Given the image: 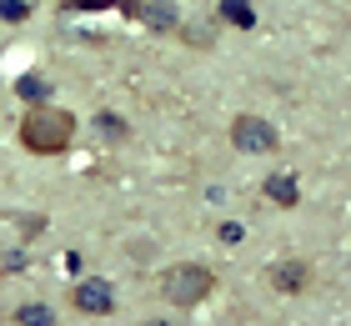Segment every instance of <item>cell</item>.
I'll return each instance as SVG.
<instances>
[{
    "label": "cell",
    "mask_w": 351,
    "mask_h": 326,
    "mask_svg": "<svg viewBox=\"0 0 351 326\" xmlns=\"http://www.w3.org/2000/svg\"><path fill=\"white\" fill-rule=\"evenodd\" d=\"M71 141H75V116H71V110H60V106H36V110H25V121H21V145H25V151H36V156H60Z\"/></svg>",
    "instance_id": "obj_1"
},
{
    "label": "cell",
    "mask_w": 351,
    "mask_h": 326,
    "mask_svg": "<svg viewBox=\"0 0 351 326\" xmlns=\"http://www.w3.org/2000/svg\"><path fill=\"white\" fill-rule=\"evenodd\" d=\"M216 291V276H211V266H196V261H186V266H171L166 276H161V296L171 301V306H196V301H206Z\"/></svg>",
    "instance_id": "obj_2"
},
{
    "label": "cell",
    "mask_w": 351,
    "mask_h": 326,
    "mask_svg": "<svg viewBox=\"0 0 351 326\" xmlns=\"http://www.w3.org/2000/svg\"><path fill=\"white\" fill-rule=\"evenodd\" d=\"M231 145L236 151H246V156H266V151H276L281 136H276V126H271L266 116H236L231 121Z\"/></svg>",
    "instance_id": "obj_3"
},
{
    "label": "cell",
    "mask_w": 351,
    "mask_h": 326,
    "mask_svg": "<svg viewBox=\"0 0 351 326\" xmlns=\"http://www.w3.org/2000/svg\"><path fill=\"white\" fill-rule=\"evenodd\" d=\"M71 306L86 312V316H110V312H116V286L101 281V276H86V281H75Z\"/></svg>",
    "instance_id": "obj_4"
},
{
    "label": "cell",
    "mask_w": 351,
    "mask_h": 326,
    "mask_svg": "<svg viewBox=\"0 0 351 326\" xmlns=\"http://www.w3.org/2000/svg\"><path fill=\"white\" fill-rule=\"evenodd\" d=\"M261 191H266V201H276V206H296V201H301L296 176H286V171H271L266 181H261Z\"/></svg>",
    "instance_id": "obj_5"
},
{
    "label": "cell",
    "mask_w": 351,
    "mask_h": 326,
    "mask_svg": "<svg viewBox=\"0 0 351 326\" xmlns=\"http://www.w3.org/2000/svg\"><path fill=\"white\" fill-rule=\"evenodd\" d=\"M136 15H141V21H146L151 30H171L176 21H181L171 0H146V5H136Z\"/></svg>",
    "instance_id": "obj_6"
},
{
    "label": "cell",
    "mask_w": 351,
    "mask_h": 326,
    "mask_svg": "<svg viewBox=\"0 0 351 326\" xmlns=\"http://www.w3.org/2000/svg\"><path fill=\"white\" fill-rule=\"evenodd\" d=\"M15 95H21V101H36V106H45V101H51V80H45L40 71H25L21 80H15Z\"/></svg>",
    "instance_id": "obj_7"
},
{
    "label": "cell",
    "mask_w": 351,
    "mask_h": 326,
    "mask_svg": "<svg viewBox=\"0 0 351 326\" xmlns=\"http://www.w3.org/2000/svg\"><path fill=\"white\" fill-rule=\"evenodd\" d=\"M271 276H276V286H281V291H291V296H296V291H306V281H311V271L301 266V261H281V266L271 271Z\"/></svg>",
    "instance_id": "obj_8"
},
{
    "label": "cell",
    "mask_w": 351,
    "mask_h": 326,
    "mask_svg": "<svg viewBox=\"0 0 351 326\" xmlns=\"http://www.w3.org/2000/svg\"><path fill=\"white\" fill-rule=\"evenodd\" d=\"M221 21L236 25V30H251L256 25V10H251L246 0H221Z\"/></svg>",
    "instance_id": "obj_9"
},
{
    "label": "cell",
    "mask_w": 351,
    "mask_h": 326,
    "mask_svg": "<svg viewBox=\"0 0 351 326\" xmlns=\"http://www.w3.org/2000/svg\"><path fill=\"white\" fill-rule=\"evenodd\" d=\"M15 321H21V326H56V312H51V306H40V301H30V306L15 312Z\"/></svg>",
    "instance_id": "obj_10"
},
{
    "label": "cell",
    "mask_w": 351,
    "mask_h": 326,
    "mask_svg": "<svg viewBox=\"0 0 351 326\" xmlns=\"http://www.w3.org/2000/svg\"><path fill=\"white\" fill-rule=\"evenodd\" d=\"M95 126H101V136L125 141V126H121V116H110V110H101V116H95Z\"/></svg>",
    "instance_id": "obj_11"
},
{
    "label": "cell",
    "mask_w": 351,
    "mask_h": 326,
    "mask_svg": "<svg viewBox=\"0 0 351 326\" xmlns=\"http://www.w3.org/2000/svg\"><path fill=\"white\" fill-rule=\"evenodd\" d=\"M30 15V0H0V21H25Z\"/></svg>",
    "instance_id": "obj_12"
},
{
    "label": "cell",
    "mask_w": 351,
    "mask_h": 326,
    "mask_svg": "<svg viewBox=\"0 0 351 326\" xmlns=\"http://www.w3.org/2000/svg\"><path fill=\"white\" fill-rule=\"evenodd\" d=\"M221 241H226V246H236V241H241V226H236V221L221 226Z\"/></svg>",
    "instance_id": "obj_13"
},
{
    "label": "cell",
    "mask_w": 351,
    "mask_h": 326,
    "mask_svg": "<svg viewBox=\"0 0 351 326\" xmlns=\"http://www.w3.org/2000/svg\"><path fill=\"white\" fill-rule=\"evenodd\" d=\"M71 10H106V0H66Z\"/></svg>",
    "instance_id": "obj_14"
},
{
    "label": "cell",
    "mask_w": 351,
    "mask_h": 326,
    "mask_svg": "<svg viewBox=\"0 0 351 326\" xmlns=\"http://www.w3.org/2000/svg\"><path fill=\"white\" fill-rule=\"evenodd\" d=\"M141 326H176V321H156V316H151V321H141Z\"/></svg>",
    "instance_id": "obj_15"
}]
</instances>
